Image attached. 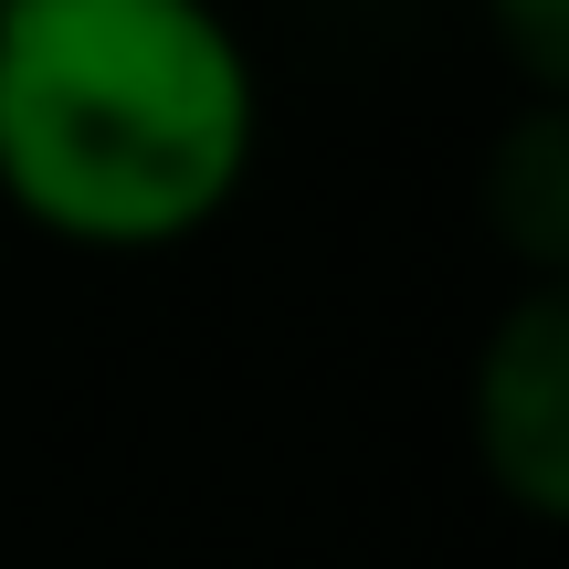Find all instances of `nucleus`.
<instances>
[{"label":"nucleus","mask_w":569,"mask_h":569,"mask_svg":"<svg viewBox=\"0 0 569 569\" xmlns=\"http://www.w3.org/2000/svg\"><path fill=\"white\" fill-rule=\"evenodd\" d=\"M264 148L253 53L211 0H0V211L63 253H180Z\"/></svg>","instance_id":"nucleus-1"},{"label":"nucleus","mask_w":569,"mask_h":569,"mask_svg":"<svg viewBox=\"0 0 569 569\" xmlns=\"http://www.w3.org/2000/svg\"><path fill=\"white\" fill-rule=\"evenodd\" d=\"M465 443L486 486L507 496L528 528L569 517V284L538 274L496 306L465 369Z\"/></svg>","instance_id":"nucleus-2"},{"label":"nucleus","mask_w":569,"mask_h":569,"mask_svg":"<svg viewBox=\"0 0 569 569\" xmlns=\"http://www.w3.org/2000/svg\"><path fill=\"white\" fill-rule=\"evenodd\" d=\"M475 211H486V243L517 274H569V96H528L496 127L486 169H475Z\"/></svg>","instance_id":"nucleus-3"},{"label":"nucleus","mask_w":569,"mask_h":569,"mask_svg":"<svg viewBox=\"0 0 569 569\" xmlns=\"http://www.w3.org/2000/svg\"><path fill=\"white\" fill-rule=\"evenodd\" d=\"M486 32L528 96H569V0H486Z\"/></svg>","instance_id":"nucleus-4"}]
</instances>
